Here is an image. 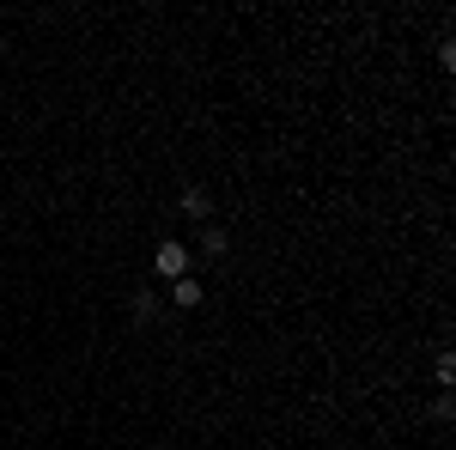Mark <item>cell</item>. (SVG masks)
<instances>
[{"instance_id": "obj_1", "label": "cell", "mask_w": 456, "mask_h": 450, "mask_svg": "<svg viewBox=\"0 0 456 450\" xmlns=\"http://www.w3.org/2000/svg\"><path fill=\"white\" fill-rule=\"evenodd\" d=\"M152 268L165 280H189V243H159L152 250Z\"/></svg>"}, {"instance_id": "obj_2", "label": "cell", "mask_w": 456, "mask_h": 450, "mask_svg": "<svg viewBox=\"0 0 456 450\" xmlns=\"http://www.w3.org/2000/svg\"><path fill=\"white\" fill-rule=\"evenodd\" d=\"M171 299H176V311H195L208 292H201V280H171Z\"/></svg>"}, {"instance_id": "obj_3", "label": "cell", "mask_w": 456, "mask_h": 450, "mask_svg": "<svg viewBox=\"0 0 456 450\" xmlns=\"http://www.w3.org/2000/svg\"><path fill=\"white\" fill-rule=\"evenodd\" d=\"M183 213H189V219H208V213H213L208 189H183Z\"/></svg>"}, {"instance_id": "obj_4", "label": "cell", "mask_w": 456, "mask_h": 450, "mask_svg": "<svg viewBox=\"0 0 456 450\" xmlns=\"http://www.w3.org/2000/svg\"><path fill=\"white\" fill-rule=\"evenodd\" d=\"M201 250L208 256H225V225H201Z\"/></svg>"}, {"instance_id": "obj_5", "label": "cell", "mask_w": 456, "mask_h": 450, "mask_svg": "<svg viewBox=\"0 0 456 450\" xmlns=\"http://www.w3.org/2000/svg\"><path fill=\"white\" fill-rule=\"evenodd\" d=\"M152 311H159V299H152V292H134V316H141V323H146V316H152Z\"/></svg>"}]
</instances>
